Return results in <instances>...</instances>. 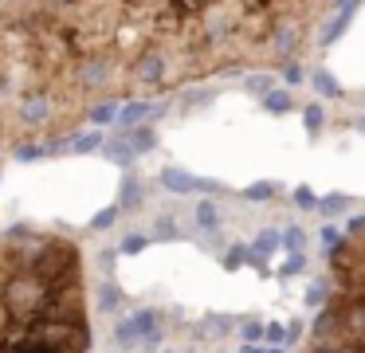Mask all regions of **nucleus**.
Segmentation results:
<instances>
[{"label":"nucleus","mask_w":365,"mask_h":353,"mask_svg":"<svg viewBox=\"0 0 365 353\" xmlns=\"http://www.w3.org/2000/svg\"><path fill=\"white\" fill-rule=\"evenodd\" d=\"M338 0H0V145L36 153L87 122L232 71L307 55Z\"/></svg>","instance_id":"1"},{"label":"nucleus","mask_w":365,"mask_h":353,"mask_svg":"<svg viewBox=\"0 0 365 353\" xmlns=\"http://www.w3.org/2000/svg\"><path fill=\"white\" fill-rule=\"evenodd\" d=\"M0 353H91L87 267L75 240L40 227L0 235Z\"/></svg>","instance_id":"2"},{"label":"nucleus","mask_w":365,"mask_h":353,"mask_svg":"<svg viewBox=\"0 0 365 353\" xmlns=\"http://www.w3.org/2000/svg\"><path fill=\"white\" fill-rule=\"evenodd\" d=\"M299 353H365V220L330 255V295Z\"/></svg>","instance_id":"3"},{"label":"nucleus","mask_w":365,"mask_h":353,"mask_svg":"<svg viewBox=\"0 0 365 353\" xmlns=\"http://www.w3.org/2000/svg\"><path fill=\"white\" fill-rule=\"evenodd\" d=\"M267 106H271V110H287V98H283V94H271Z\"/></svg>","instance_id":"4"}]
</instances>
